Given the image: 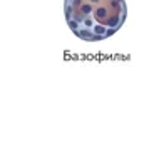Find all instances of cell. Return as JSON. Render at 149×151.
<instances>
[{
  "mask_svg": "<svg viewBox=\"0 0 149 151\" xmlns=\"http://www.w3.org/2000/svg\"><path fill=\"white\" fill-rule=\"evenodd\" d=\"M70 32L84 42H102L117 34L128 19L126 0H64Z\"/></svg>",
  "mask_w": 149,
  "mask_h": 151,
  "instance_id": "obj_1",
  "label": "cell"
}]
</instances>
